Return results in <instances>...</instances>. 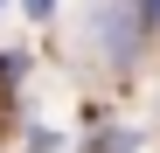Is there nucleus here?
Wrapping results in <instances>:
<instances>
[{
    "mask_svg": "<svg viewBox=\"0 0 160 153\" xmlns=\"http://www.w3.org/2000/svg\"><path fill=\"white\" fill-rule=\"evenodd\" d=\"M132 28H139V35L160 28V0H139V7H132Z\"/></svg>",
    "mask_w": 160,
    "mask_h": 153,
    "instance_id": "nucleus-1",
    "label": "nucleus"
}]
</instances>
